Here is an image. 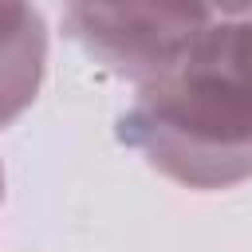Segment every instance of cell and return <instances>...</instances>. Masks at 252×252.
<instances>
[{
  "label": "cell",
  "mask_w": 252,
  "mask_h": 252,
  "mask_svg": "<svg viewBox=\"0 0 252 252\" xmlns=\"http://www.w3.org/2000/svg\"><path fill=\"white\" fill-rule=\"evenodd\" d=\"M126 138L169 177L228 185L252 173V98L193 47L185 63L146 87L126 114Z\"/></svg>",
  "instance_id": "obj_1"
},
{
  "label": "cell",
  "mask_w": 252,
  "mask_h": 252,
  "mask_svg": "<svg viewBox=\"0 0 252 252\" xmlns=\"http://www.w3.org/2000/svg\"><path fill=\"white\" fill-rule=\"evenodd\" d=\"M67 24L106 67L154 83L209 32V8L201 0H67Z\"/></svg>",
  "instance_id": "obj_2"
},
{
  "label": "cell",
  "mask_w": 252,
  "mask_h": 252,
  "mask_svg": "<svg viewBox=\"0 0 252 252\" xmlns=\"http://www.w3.org/2000/svg\"><path fill=\"white\" fill-rule=\"evenodd\" d=\"M43 71V28L32 0H0V126L32 98Z\"/></svg>",
  "instance_id": "obj_3"
},
{
  "label": "cell",
  "mask_w": 252,
  "mask_h": 252,
  "mask_svg": "<svg viewBox=\"0 0 252 252\" xmlns=\"http://www.w3.org/2000/svg\"><path fill=\"white\" fill-rule=\"evenodd\" d=\"M197 47L252 98V16L209 28Z\"/></svg>",
  "instance_id": "obj_4"
},
{
  "label": "cell",
  "mask_w": 252,
  "mask_h": 252,
  "mask_svg": "<svg viewBox=\"0 0 252 252\" xmlns=\"http://www.w3.org/2000/svg\"><path fill=\"white\" fill-rule=\"evenodd\" d=\"M209 12H220V16H232V20H244L252 16V0H201Z\"/></svg>",
  "instance_id": "obj_5"
}]
</instances>
